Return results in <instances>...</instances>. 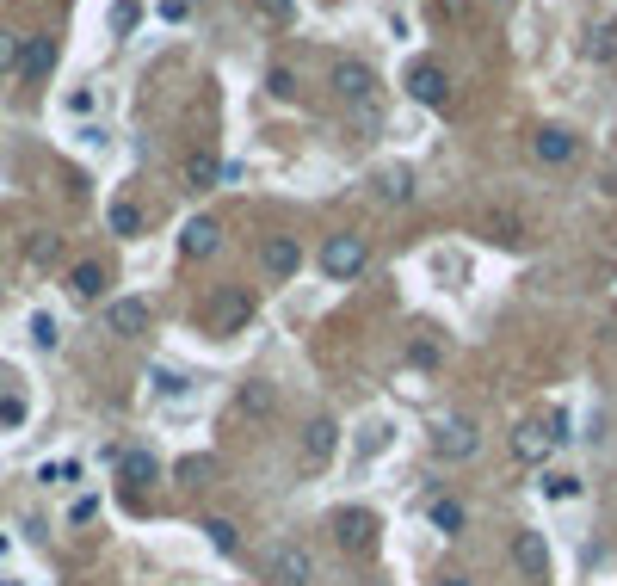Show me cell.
I'll list each match as a JSON object with an SVG mask.
<instances>
[{
	"label": "cell",
	"mask_w": 617,
	"mask_h": 586,
	"mask_svg": "<svg viewBox=\"0 0 617 586\" xmlns=\"http://www.w3.org/2000/svg\"><path fill=\"white\" fill-rule=\"evenodd\" d=\"M328 93L340 99V105H377V68L365 62V56H334L328 62Z\"/></svg>",
	"instance_id": "1"
},
{
	"label": "cell",
	"mask_w": 617,
	"mask_h": 586,
	"mask_svg": "<svg viewBox=\"0 0 617 586\" xmlns=\"http://www.w3.org/2000/svg\"><path fill=\"white\" fill-rule=\"evenodd\" d=\"M365 260H371V247H365V235H358V229L328 235V241H321V253H315V266H321V278H328V284L358 278V272H365Z\"/></svg>",
	"instance_id": "2"
},
{
	"label": "cell",
	"mask_w": 617,
	"mask_h": 586,
	"mask_svg": "<svg viewBox=\"0 0 617 586\" xmlns=\"http://www.w3.org/2000/svg\"><path fill=\"white\" fill-rule=\"evenodd\" d=\"M334 543L346 549V556H377L383 519H377L371 506H340V512H334Z\"/></svg>",
	"instance_id": "3"
},
{
	"label": "cell",
	"mask_w": 617,
	"mask_h": 586,
	"mask_svg": "<svg viewBox=\"0 0 617 586\" xmlns=\"http://www.w3.org/2000/svg\"><path fill=\"white\" fill-rule=\"evenodd\" d=\"M402 87H408V99L432 105V112H445V105H451V68H445L439 56H414L408 75H402Z\"/></svg>",
	"instance_id": "4"
},
{
	"label": "cell",
	"mask_w": 617,
	"mask_h": 586,
	"mask_svg": "<svg viewBox=\"0 0 617 586\" xmlns=\"http://www.w3.org/2000/svg\"><path fill=\"white\" fill-rule=\"evenodd\" d=\"M476 451H482V426L469 414H445L439 426H432V457H439V463H463Z\"/></svg>",
	"instance_id": "5"
},
{
	"label": "cell",
	"mask_w": 617,
	"mask_h": 586,
	"mask_svg": "<svg viewBox=\"0 0 617 586\" xmlns=\"http://www.w3.org/2000/svg\"><path fill=\"white\" fill-rule=\"evenodd\" d=\"M266 574H272V586H309V580H315V556H309L303 543H278L272 562H266Z\"/></svg>",
	"instance_id": "6"
},
{
	"label": "cell",
	"mask_w": 617,
	"mask_h": 586,
	"mask_svg": "<svg viewBox=\"0 0 617 586\" xmlns=\"http://www.w3.org/2000/svg\"><path fill=\"white\" fill-rule=\"evenodd\" d=\"M513 568L531 580V586H543L550 580V543H543V531H513Z\"/></svg>",
	"instance_id": "7"
},
{
	"label": "cell",
	"mask_w": 617,
	"mask_h": 586,
	"mask_svg": "<svg viewBox=\"0 0 617 586\" xmlns=\"http://www.w3.org/2000/svg\"><path fill=\"white\" fill-rule=\"evenodd\" d=\"M216 247H223V223L216 216H192L186 229H179V260H216Z\"/></svg>",
	"instance_id": "8"
},
{
	"label": "cell",
	"mask_w": 617,
	"mask_h": 586,
	"mask_svg": "<svg viewBox=\"0 0 617 586\" xmlns=\"http://www.w3.org/2000/svg\"><path fill=\"white\" fill-rule=\"evenodd\" d=\"M253 321V297L247 290H216L210 297V334H241Z\"/></svg>",
	"instance_id": "9"
},
{
	"label": "cell",
	"mask_w": 617,
	"mask_h": 586,
	"mask_svg": "<svg viewBox=\"0 0 617 586\" xmlns=\"http://www.w3.org/2000/svg\"><path fill=\"white\" fill-rule=\"evenodd\" d=\"M223 161H216L210 149H186V155H179V186H186V192H216V186H223Z\"/></svg>",
	"instance_id": "10"
},
{
	"label": "cell",
	"mask_w": 617,
	"mask_h": 586,
	"mask_svg": "<svg viewBox=\"0 0 617 586\" xmlns=\"http://www.w3.org/2000/svg\"><path fill=\"white\" fill-rule=\"evenodd\" d=\"M531 155H537L543 167H568V161L580 155V136H574V130H562V124H543V130L531 136Z\"/></svg>",
	"instance_id": "11"
},
{
	"label": "cell",
	"mask_w": 617,
	"mask_h": 586,
	"mask_svg": "<svg viewBox=\"0 0 617 586\" xmlns=\"http://www.w3.org/2000/svg\"><path fill=\"white\" fill-rule=\"evenodd\" d=\"M50 68H56V38H50V31H31V38H19V68H13V75L44 81Z\"/></svg>",
	"instance_id": "12"
},
{
	"label": "cell",
	"mask_w": 617,
	"mask_h": 586,
	"mask_svg": "<svg viewBox=\"0 0 617 586\" xmlns=\"http://www.w3.org/2000/svg\"><path fill=\"white\" fill-rule=\"evenodd\" d=\"M149 303L142 297H118V303H105V327H112L118 340H136V334H149Z\"/></svg>",
	"instance_id": "13"
},
{
	"label": "cell",
	"mask_w": 617,
	"mask_h": 586,
	"mask_svg": "<svg viewBox=\"0 0 617 586\" xmlns=\"http://www.w3.org/2000/svg\"><path fill=\"white\" fill-rule=\"evenodd\" d=\"M105 284H112V272H105L99 260H81V266H68V272H62V290H68L75 303H99V297H105Z\"/></svg>",
	"instance_id": "14"
},
{
	"label": "cell",
	"mask_w": 617,
	"mask_h": 586,
	"mask_svg": "<svg viewBox=\"0 0 617 586\" xmlns=\"http://www.w3.org/2000/svg\"><path fill=\"white\" fill-rule=\"evenodd\" d=\"M260 266H266V278H297V266H303V247H297V235H272L266 247H260Z\"/></svg>",
	"instance_id": "15"
},
{
	"label": "cell",
	"mask_w": 617,
	"mask_h": 586,
	"mask_svg": "<svg viewBox=\"0 0 617 586\" xmlns=\"http://www.w3.org/2000/svg\"><path fill=\"white\" fill-rule=\"evenodd\" d=\"M334 451H340V420L334 414H315L303 426V463H328Z\"/></svg>",
	"instance_id": "16"
},
{
	"label": "cell",
	"mask_w": 617,
	"mask_h": 586,
	"mask_svg": "<svg viewBox=\"0 0 617 586\" xmlns=\"http://www.w3.org/2000/svg\"><path fill=\"white\" fill-rule=\"evenodd\" d=\"M371 198H377V204H408V198H414V167H402V161L377 167V173H371Z\"/></svg>",
	"instance_id": "17"
},
{
	"label": "cell",
	"mask_w": 617,
	"mask_h": 586,
	"mask_svg": "<svg viewBox=\"0 0 617 586\" xmlns=\"http://www.w3.org/2000/svg\"><path fill=\"white\" fill-rule=\"evenodd\" d=\"M550 451H556V438H550V426H543V420H519V426H513V457H519V463H543Z\"/></svg>",
	"instance_id": "18"
},
{
	"label": "cell",
	"mask_w": 617,
	"mask_h": 586,
	"mask_svg": "<svg viewBox=\"0 0 617 586\" xmlns=\"http://www.w3.org/2000/svg\"><path fill=\"white\" fill-rule=\"evenodd\" d=\"M476 235H488L494 247H513V241L525 235V216H519V210H482V216H476Z\"/></svg>",
	"instance_id": "19"
},
{
	"label": "cell",
	"mask_w": 617,
	"mask_h": 586,
	"mask_svg": "<svg viewBox=\"0 0 617 586\" xmlns=\"http://www.w3.org/2000/svg\"><path fill=\"white\" fill-rule=\"evenodd\" d=\"M426 525L439 531V537H463L469 512H463V500H432V506H426Z\"/></svg>",
	"instance_id": "20"
},
{
	"label": "cell",
	"mask_w": 617,
	"mask_h": 586,
	"mask_svg": "<svg viewBox=\"0 0 617 586\" xmlns=\"http://www.w3.org/2000/svg\"><path fill=\"white\" fill-rule=\"evenodd\" d=\"M118 475H124L130 488H149L155 475H161V463H155V451H142V445H136V451H124V457H118Z\"/></svg>",
	"instance_id": "21"
},
{
	"label": "cell",
	"mask_w": 617,
	"mask_h": 586,
	"mask_svg": "<svg viewBox=\"0 0 617 586\" xmlns=\"http://www.w3.org/2000/svg\"><path fill=\"white\" fill-rule=\"evenodd\" d=\"M408 364H414V371H439V364H445V340L432 334V327H426V334H414V340H408Z\"/></svg>",
	"instance_id": "22"
},
{
	"label": "cell",
	"mask_w": 617,
	"mask_h": 586,
	"mask_svg": "<svg viewBox=\"0 0 617 586\" xmlns=\"http://www.w3.org/2000/svg\"><path fill=\"white\" fill-rule=\"evenodd\" d=\"M105 223H112V235H124V241H130V235H142V223H149V216H142V204H136V198H118L112 210H105Z\"/></svg>",
	"instance_id": "23"
},
{
	"label": "cell",
	"mask_w": 617,
	"mask_h": 586,
	"mask_svg": "<svg viewBox=\"0 0 617 586\" xmlns=\"http://www.w3.org/2000/svg\"><path fill=\"white\" fill-rule=\"evenodd\" d=\"M62 260V235H50V229H38L25 241V266H56Z\"/></svg>",
	"instance_id": "24"
},
{
	"label": "cell",
	"mask_w": 617,
	"mask_h": 586,
	"mask_svg": "<svg viewBox=\"0 0 617 586\" xmlns=\"http://www.w3.org/2000/svg\"><path fill=\"white\" fill-rule=\"evenodd\" d=\"M580 488H587V482H580V475L574 469H550V475H543V500H580Z\"/></svg>",
	"instance_id": "25"
},
{
	"label": "cell",
	"mask_w": 617,
	"mask_h": 586,
	"mask_svg": "<svg viewBox=\"0 0 617 586\" xmlns=\"http://www.w3.org/2000/svg\"><path fill=\"white\" fill-rule=\"evenodd\" d=\"M266 93H272V99H297V93H303V87H297V68L272 62V68H266Z\"/></svg>",
	"instance_id": "26"
},
{
	"label": "cell",
	"mask_w": 617,
	"mask_h": 586,
	"mask_svg": "<svg viewBox=\"0 0 617 586\" xmlns=\"http://www.w3.org/2000/svg\"><path fill=\"white\" fill-rule=\"evenodd\" d=\"M204 537H210V549H223V556H235V549H241V531H235L229 519H204Z\"/></svg>",
	"instance_id": "27"
},
{
	"label": "cell",
	"mask_w": 617,
	"mask_h": 586,
	"mask_svg": "<svg viewBox=\"0 0 617 586\" xmlns=\"http://www.w3.org/2000/svg\"><path fill=\"white\" fill-rule=\"evenodd\" d=\"M426 19L432 25H463L469 19V0H426Z\"/></svg>",
	"instance_id": "28"
},
{
	"label": "cell",
	"mask_w": 617,
	"mask_h": 586,
	"mask_svg": "<svg viewBox=\"0 0 617 586\" xmlns=\"http://www.w3.org/2000/svg\"><path fill=\"white\" fill-rule=\"evenodd\" d=\"M241 414H253V420L272 414V389H266V383H247V389H241Z\"/></svg>",
	"instance_id": "29"
},
{
	"label": "cell",
	"mask_w": 617,
	"mask_h": 586,
	"mask_svg": "<svg viewBox=\"0 0 617 586\" xmlns=\"http://www.w3.org/2000/svg\"><path fill=\"white\" fill-rule=\"evenodd\" d=\"M210 469H216L210 457H186V463H179V482H186V488H204V482H210Z\"/></svg>",
	"instance_id": "30"
},
{
	"label": "cell",
	"mask_w": 617,
	"mask_h": 586,
	"mask_svg": "<svg viewBox=\"0 0 617 586\" xmlns=\"http://www.w3.org/2000/svg\"><path fill=\"white\" fill-rule=\"evenodd\" d=\"M19 68V31H0V75Z\"/></svg>",
	"instance_id": "31"
},
{
	"label": "cell",
	"mask_w": 617,
	"mask_h": 586,
	"mask_svg": "<svg viewBox=\"0 0 617 586\" xmlns=\"http://www.w3.org/2000/svg\"><path fill=\"white\" fill-rule=\"evenodd\" d=\"M260 7V19H272V25H284L290 13H297V0H253Z\"/></svg>",
	"instance_id": "32"
},
{
	"label": "cell",
	"mask_w": 617,
	"mask_h": 586,
	"mask_svg": "<svg viewBox=\"0 0 617 586\" xmlns=\"http://www.w3.org/2000/svg\"><path fill=\"white\" fill-rule=\"evenodd\" d=\"M136 13H142V7H136V0H118V7H112V31H118V38H124V31L136 25Z\"/></svg>",
	"instance_id": "33"
},
{
	"label": "cell",
	"mask_w": 617,
	"mask_h": 586,
	"mask_svg": "<svg viewBox=\"0 0 617 586\" xmlns=\"http://www.w3.org/2000/svg\"><path fill=\"white\" fill-rule=\"evenodd\" d=\"M31 340L50 352V346H56V321H50V315H31Z\"/></svg>",
	"instance_id": "34"
},
{
	"label": "cell",
	"mask_w": 617,
	"mask_h": 586,
	"mask_svg": "<svg viewBox=\"0 0 617 586\" xmlns=\"http://www.w3.org/2000/svg\"><path fill=\"white\" fill-rule=\"evenodd\" d=\"M93 105H99V93H93V87H75V93H68V112H75V118H87Z\"/></svg>",
	"instance_id": "35"
},
{
	"label": "cell",
	"mask_w": 617,
	"mask_h": 586,
	"mask_svg": "<svg viewBox=\"0 0 617 586\" xmlns=\"http://www.w3.org/2000/svg\"><path fill=\"white\" fill-rule=\"evenodd\" d=\"M25 420V401L19 395H0V426H19Z\"/></svg>",
	"instance_id": "36"
},
{
	"label": "cell",
	"mask_w": 617,
	"mask_h": 586,
	"mask_svg": "<svg viewBox=\"0 0 617 586\" xmlns=\"http://www.w3.org/2000/svg\"><path fill=\"white\" fill-rule=\"evenodd\" d=\"M155 389H161V395H186L192 383H186V377H179V371H155Z\"/></svg>",
	"instance_id": "37"
},
{
	"label": "cell",
	"mask_w": 617,
	"mask_h": 586,
	"mask_svg": "<svg viewBox=\"0 0 617 586\" xmlns=\"http://www.w3.org/2000/svg\"><path fill=\"white\" fill-rule=\"evenodd\" d=\"M543 426H550V438H556V445H568V414H562V408H550V414H543Z\"/></svg>",
	"instance_id": "38"
},
{
	"label": "cell",
	"mask_w": 617,
	"mask_h": 586,
	"mask_svg": "<svg viewBox=\"0 0 617 586\" xmlns=\"http://www.w3.org/2000/svg\"><path fill=\"white\" fill-rule=\"evenodd\" d=\"M161 19H173V25H186V19H192V0H161Z\"/></svg>",
	"instance_id": "39"
},
{
	"label": "cell",
	"mask_w": 617,
	"mask_h": 586,
	"mask_svg": "<svg viewBox=\"0 0 617 586\" xmlns=\"http://www.w3.org/2000/svg\"><path fill=\"white\" fill-rule=\"evenodd\" d=\"M93 512H99V500H75V512H68V525H87Z\"/></svg>",
	"instance_id": "40"
},
{
	"label": "cell",
	"mask_w": 617,
	"mask_h": 586,
	"mask_svg": "<svg viewBox=\"0 0 617 586\" xmlns=\"http://www.w3.org/2000/svg\"><path fill=\"white\" fill-rule=\"evenodd\" d=\"M439 586H476V580H463V574H445V580H439Z\"/></svg>",
	"instance_id": "41"
},
{
	"label": "cell",
	"mask_w": 617,
	"mask_h": 586,
	"mask_svg": "<svg viewBox=\"0 0 617 586\" xmlns=\"http://www.w3.org/2000/svg\"><path fill=\"white\" fill-rule=\"evenodd\" d=\"M494 7H513V0H494Z\"/></svg>",
	"instance_id": "42"
},
{
	"label": "cell",
	"mask_w": 617,
	"mask_h": 586,
	"mask_svg": "<svg viewBox=\"0 0 617 586\" xmlns=\"http://www.w3.org/2000/svg\"><path fill=\"white\" fill-rule=\"evenodd\" d=\"M0 586H19V580H0Z\"/></svg>",
	"instance_id": "43"
}]
</instances>
